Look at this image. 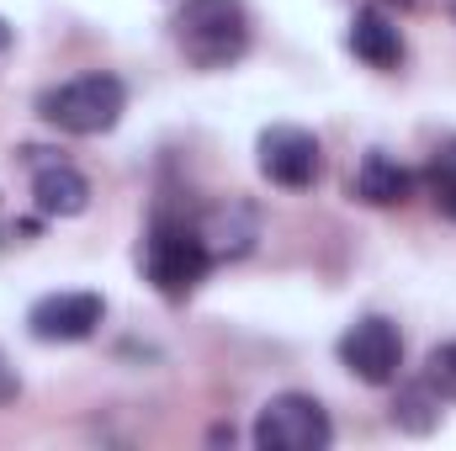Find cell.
<instances>
[{"mask_svg":"<svg viewBox=\"0 0 456 451\" xmlns=\"http://www.w3.org/2000/svg\"><path fill=\"white\" fill-rule=\"evenodd\" d=\"M393 420L403 425V430H430L436 420H441V398L430 393V382H419V388H403L398 393V404H393Z\"/></svg>","mask_w":456,"mask_h":451,"instance_id":"7c38bea8","label":"cell"},{"mask_svg":"<svg viewBox=\"0 0 456 451\" xmlns=\"http://www.w3.org/2000/svg\"><path fill=\"white\" fill-rule=\"evenodd\" d=\"M5 48H11V21L0 16V53H5Z\"/></svg>","mask_w":456,"mask_h":451,"instance_id":"2e32d148","label":"cell"},{"mask_svg":"<svg viewBox=\"0 0 456 451\" xmlns=\"http://www.w3.org/2000/svg\"><path fill=\"white\" fill-rule=\"evenodd\" d=\"M335 441V425L314 393H276L255 420L260 451H324Z\"/></svg>","mask_w":456,"mask_h":451,"instance_id":"277c9868","label":"cell"},{"mask_svg":"<svg viewBox=\"0 0 456 451\" xmlns=\"http://www.w3.org/2000/svg\"><path fill=\"white\" fill-rule=\"evenodd\" d=\"M425 382H430L436 398L456 404V340H446V345L430 350V361H425Z\"/></svg>","mask_w":456,"mask_h":451,"instance_id":"4fadbf2b","label":"cell"},{"mask_svg":"<svg viewBox=\"0 0 456 451\" xmlns=\"http://www.w3.org/2000/svg\"><path fill=\"white\" fill-rule=\"evenodd\" d=\"M127 112V86L117 75H75L64 86H48L37 96V117L59 133H75V138H96V133H112Z\"/></svg>","mask_w":456,"mask_h":451,"instance_id":"7a4b0ae2","label":"cell"},{"mask_svg":"<svg viewBox=\"0 0 456 451\" xmlns=\"http://www.w3.org/2000/svg\"><path fill=\"white\" fill-rule=\"evenodd\" d=\"M202 239H208L213 260H239V255H249V244H255V213L239 208V202H228V208H218V213L202 224Z\"/></svg>","mask_w":456,"mask_h":451,"instance_id":"8fae6325","label":"cell"},{"mask_svg":"<svg viewBox=\"0 0 456 451\" xmlns=\"http://www.w3.org/2000/svg\"><path fill=\"white\" fill-rule=\"evenodd\" d=\"M21 393V377H16V366L5 361V350H0V404H11Z\"/></svg>","mask_w":456,"mask_h":451,"instance_id":"9a60e30c","label":"cell"},{"mask_svg":"<svg viewBox=\"0 0 456 451\" xmlns=\"http://www.w3.org/2000/svg\"><path fill=\"white\" fill-rule=\"evenodd\" d=\"M350 192H355L361 202H371V208H398V202H409V197H414V176H409L398 160H387L382 149H371V154L361 160V170H355Z\"/></svg>","mask_w":456,"mask_h":451,"instance_id":"30bf717a","label":"cell"},{"mask_svg":"<svg viewBox=\"0 0 456 451\" xmlns=\"http://www.w3.org/2000/svg\"><path fill=\"white\" fill-rule=\"evenodd\" d=\"M340 361H345V372L361 377L366 388H387L398 377V366H403V335H398V324L382 319V314L355 319L340 335Z\"/></svg>","mask_w":456,"mask_h":451,"instance_id":"8992f818","label":"cell"},{"mask_svg":"<svg viewBox=\"0 0 456 451\" xmlns=\"http://www.w3.org/2000/svg\"><path fill=\"white\" fill-rule=\"evenodd\" d=\"M452 16H456V0H452Z\"/></svg>","mask_w":456,"mask_h":451,"instance_id":"ac0fdd59","label":"cell"},{"mask_svg":"<svg viewBox=\"0 0 456 451\" xmlns=\"http://www.w3.org/2000/svg\"><path fill=\"white\" fill-rule=\"evenodd\" d=\"M350 53H355L361 64H371V70H398L409 48H403L398 21H393L382 5H361L355 21H350Z\"/></svg>","mask_w":456,"mask_h":451,"instance_id":"9c48e42d","label":"cell"},{"mask_svg":"<svg viewBox=\"0 0 456 451\" xmlns=\"http://www.w3.org/2000/svg\"><path fill=\"white\" fill-rule=\"evenodd\" d=\"M366 5H409V0H366Z\"/></svg>","mask_w":456,"mask_h":451,"instance_id":"e0dca14e","label":"cell"},{"mask_svg":"<svg viewBox=\"0 0 456 451\" xmlns=\"http://www.w3.org/2000/svg\"><path fill=\"white\" fill-rule=\"evenodd\" d=\"M260 154V176L271 186H287V192H308L319 176H324V149L308 127H292V122H276L260 133L255 144Z\"/></svg>","mask_w":456,"mask_h":451,"instance_id":"5b68a950","label":"cell"},{"mask_svg":"<svg viewBox=\"0 0 456 451\" xmlns=\"http://www.w3.org/2000/svg\"><path fill=\"white\" fill-rule=\"evenodd\" d=\"M107 319V303L96 292H48L27 308V330L43 340V345H75V340H91Z\"/></svg>","mask_w":456,"mask_h":451,"instance_id":"52a82bcc","label":"cell"},{"mask_svg":"<svg viewBox=\"0 0 456 451\" xmlns=\"http://www.w3.org/2000/svg\"><path fill=\"white\" fill-rule=\"evenodd\" d=\"M175 43L197 70H228L249 53V11L244 0H181Z\"/></svg>","mask_w":456,"mask_h":451,"instance_id":"6da1fadb","label":"cell"},{"mask_svg":"<svg viewBox=\"0 0 456 451\" xmlns=\"http://www.w3.org/2000/svg\"><path fill=\"white\" fill-rule=\"evenodd\" d=\"M213 266H218V260H213L202 228L181 224V218H159V224L149 228V239H143V271H149V282H154L165 298L197 292Z\"/></svg>","mask_w":456,"mask_h":451,"instance_id":"3957f363","label":"cell"},{"mask_svg":"<svg viewBox=\"0 0 456 451\" xmlns=\"http://www.w3.org/2000/svg\"><path fill=\"white\" fill-rule=\"evenodd\" d=\"M430 197H436V208L446 218H456V149L430 165Z\"/></svg>","mask_w":456,"mask_h":451,"instance_id":"5bb4252c","label":"cell"},{"mask_svg":"<svg viewBox=\"0 0 456 451\" xmlns=\"http://www.w3.org/2000/svg\"><path fill=\"white\" fill-rule=\"evenodd\" d=\"M32 160V202L48 218H80L91 208V181L69 165V160H37V149H27Z\"/></svg>","mask_w":456,"mask_h":451,"instance_id":"ba28073f","label":"cell"}]
</instances>
